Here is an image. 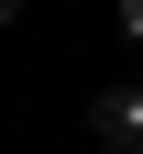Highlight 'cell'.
<instances>
[{
  "mask_svg": "<svg viewBox=\"0 0 143 154\" xmlns=\"http://www.w3.org/2000/svg\"><path fill=\"white\" fill-rule=\"evenodd\" d=\"M88 143L99 154H143V77H110L88 99Z\"/></svg>",
  "mask_w": 143,
  "mask_h": 154,
  "instance_id": "cell-1",
  "label": "cell"
},
{
  "mask_svg": "<svg viewBox=\"0 0 143 154\" xmlns=\"http://www.w3.org/2000/svg\"><path fill=\"white\" fill-rule=\"evenodd\" d=\"M110 22H121V44H132V55H143V0H121Z\"/></svg>",
  "mask_w": 143,
  "mask_h": 154,
  "instance_id": "cell-2",
  "label": "cell"
},
{
  "mask_svg": "<svg viewBox=\"0 0 143 154\" xmlns=\"http://www.w3.org/2000/svg\"><path fill=\"white\" fill-rule=\"evenodd\" d=\"M11 22H22V0H0V33H11Z\"/></svg>",
  "mask_w": 143,
  "mask_h": 154,
  "instance_id": "cell-3",
  "label": "cell"
}]
</instances>
